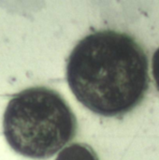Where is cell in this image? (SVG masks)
<instances>
[{
    "instance_id": "cell-1",
    "label": "cell",
    "mask_w": 159,
    "mask_h": 160,
    "mask_svg": "<svg viewBox=\"0 0 159 160\" xmlns=\"http://www.w3.org/2000/svg\"><path fill=\"white\" fill-rule=\"evenodd\" d=\"M68 86L78 101L105 117L136 108L148 90V59L129 35L102 30L83 38L67 64Z\"/></svg>"
},
{
    "instance_id": "cell-2",
    "label": "cell",
    "mask_w": 159,
    "mask_h": 160,
    "mask_svg": "<svg viewBox=\"0 0 159 160\" xmlns=\"http://www.w3.org/2000/svg\"><path fill=\"white\" fill-rule=\"evenodd\" d=\"M77 119L55 90L35 86L16 94L3 115V133L10 148L32 159H47L76 135Z\"/></svg>"
},
{
    "instance_id": "cell-4",
    "label": "cell",
    "mask_w": 159,
    "mask_h": 160,
    "mask_svg": "<svg viewBox=\"0 0 159 160\" xmlns=\"http://www.w3.org/2000/svg\"><path fill=\"white\" fill-rule=\"evenodd\" d=\"M152 69H153V76L156 82V86L159 91V48L154 53L153 61H152Z\"/></svg>"
},
{
    "instance_id": "cell-3",
    "label": "cell",
    "mask_w": 159,
    "mask_h": 160,
    "mask_svg": "<svg viewBox=\"0 0 159 160\" xmlns=\"http://www.w3.org/2000/svg\"><path fill=\"white\" fill-rule=\"evenodd\" d=\"M55 160H99V158L90 145L78 142L62 149Z\"/></svg>"
}]
</instances>
